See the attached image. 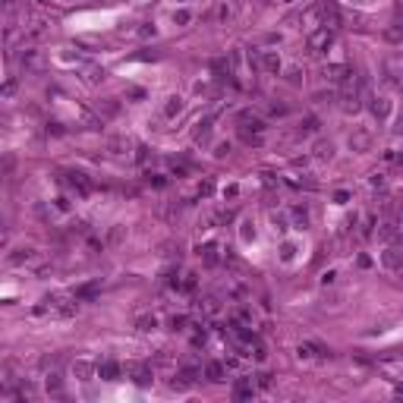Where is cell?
Segmentation results:
<instances>
[{
    "label": "cell",
    "mask_w": 403,
    "mask_h": 403,
    "mask_svg": "<svg viewBox=\"0 0 403 403\" xmlns=\"http://www.w3.org/2000/svg\"><path fill=\"white\" fill-rule=\"evenodd\" d=\"M47 391L54 394V397H60V394H63V378H60V372H57V368L47 375Z\"/></svg>",
    "instance_id": "16"
},
{
    "label": "cell",
    "mask_w": 403,
    "mask_h": 403,
    "mask_svg": "<svg viewBox=\"0 0 403 403\" xmlns=\"http://www.w3.org/2000/svg\"><path fill=\"white\" fill-rule=\"evenodd\" d=\"M120 375H123V368H120L117 362H98V378H104V381H117Z\"/></svg>",
    "instance_id": "10"
},
{
    "label": "cell",
    "mask_w": 403,
    "mask_h": 403,
    "mask_svg": "<svg viewBox=\"0 0 403 403\" xmlns=\"http://www.w3.org/2000/svg\"><path fill=\"white\" fill-rule=\"evenodd\" d=\"M214 154H218V158H224V154H230V142H224V145H218V151H214Z\"/></svg>",
    "instance_id": "32"
},
{
    "label": "cell",
    "mask_w": 403,
    "mask_h": 403,
    "mask_svg": "<svg viewBox=\"0 0 403 403\" xmlns=\"http://www.w3.org/2000/svg\"><path fill=\"white\" fill-rule=\"evenodd\" d=\"M130 139H126V135H114V139H107V151H114V154H123L126 148H130Z\"/></svg>",
    "instance_id": "13"
},
{
    "label": "cell",
    "mask_w": 403,
    "mask_h": 403,
    "mask_svg": "<svg viewBox=\"0 0 403 403\" xmlns=\"http://www.w3.org/2000/svg\"><path fill=\"white\" fill-rule=\"evenodd\" d=\"M315 154H318V158H331V154H334L331 142H318V145H315Z\"/></svg>",
    "instance_id": "25"
},
{
    "label": "cell",
    "mask_w": 403,
    "mask_h": 403,
    "mask_svg": "<svg viewBox=\"0 0 403 403\" xmlns=\"http://www.w3.org/2000/svg\"><path fill=\"white\" fill-rule=\"evenodd\" d=\"M290 214H293V224H296L299 230H306V227H309V208H306V205H296V208L290 211Z\"/></svg>",
    "instance_id": "15"
},
{
    "label": "cell",
    "mask_w": 403,
    "mask_h": 403,
    "mask_svg": "<svg viewBox=\"0 0 403 403\" xmlns=\"http://www.w3.org/2000/svg\"><path fill=\"white\" fill-rule=\"evenodd\" d=\"M255 378H259V381H255V384H259V388H271V375H255Z\"/></svg>",
    "instance_id": "27"
},
{
    "label": "cell",
    "mask_w": 403,
    "mask_h": 403,
    "mask_svg": "<svg viewBox=\"0 0 403 403\" xmlns=\"http://www.w3.org/2000/svg\"><path fill=\"white\" fill-rule=\"evenodd\" d=\"M205 378L208 381H224V365H218V362H205Z\"/></svg>",
    "instance_id": "14"
},
{
    "label": "cell",
    "mask_w": 403,
    "mask_h": 403,
    "mask_svg": "<svg viewBox=\"0 0 403 403\" xmlns=\"http://www.w3.org/2000/svg\"><path fill=\"white\" fill-rule=\"evenodd\" d=\"M397 133H403V107H400V114H397V126H394Z\"/></svg>",
    "instance_id": "34"
},
{
    "label": "cell",
    "mask_w": 403,
    "mask_h": 403,
    "mask_svg": "<svg viewBox=\"0 0 403 403\" xmlns=\"http://www.w3.org/2000/svg\"><path fill=\"white\" fill-rule=\"evenodd\" d=\"M287 82H293V85H296V82H299V70H290V76H287Z\"/></svg>",
    "instance_id": "33"
},
{
    "label": "cell",
    "mask_w": 403,
    "mask_h": 403,
    "mask_svg": "<svg viewBox=\"0 0 403 403\" xmlns=\"http://www.w3.org/2000/svg\"><path fill=\"white\" fill-rule=\"evenodd\" d=\"M381 262L388 265V268H394V271H397V268H403V252L397 249V246H391V249L381 255Z\"/></svg>",
    "instance_id": "12"
},
{
    "label": "cell",
    "mask_w": 403,
    "mask_h": 403,
    "mask_svg": "<svg viewBox=\"0 0 403 403\" xmlns=\"http://www.w3.org/2000/svg\"><path fill=\"white\" fill-rule=\"evenodd\" d=\"M350 145H353V148H365V145H368V135H365V133L350 135Z\"/></svg>",
    "instance_id": "26"
},
{
    "label": "cell",
    "mask_w": 403,
    "mask_h": 403,
    "mask_svg": "<svg viewBox=\"0 0 403 403\" xmlns=\"http://www.w3.org/2000/svg\"><path fill=\"white\" fill-rule=\"evenodd\" d=\"M388 79L403 89V54H397V57L388 60Z\"/></svg>",
    "instance_id": "7"
},
{
    "label": "cell",
    "mask_w": 403,
    "mask_h": 403,
    "mask_svg": "<svg viewBox=\"0 0 403 403\" xmlns=\"http://www.w3.org/2000/svg\"><path fill=\"white\" fill-rule=\"evenodd\" d=\"M60 179H63V183L70 186L76 195H91V192H95V183H91V179L85 177L82 170H63V174H60Z\"/></svg>",
    "instance_id": "2"
},
{
    "label": "cell",
    "mask_w": 403,
    "mask_h": 403,
    "mask_svg": "<svg viewBox=\"0 0 403 403\" xmlns=\"http://www.w3.org/2000/svg\"><path fill=\"white\" fill-rule=\"evenodd\" d=\"M368 183H372V186H375V189H381V186H384V174H375L372 179H368Z\"/></svg>",
    "instance_id": "29"
},
{
    "label": "cell",
    "mask_w": 403,
    "mask_h": 403,
    "mask_svg": "<svg viewBox=\"0 0 403 403\" xmlns=\"http://www.w3.org/2000/svg\"><path fill=\"white\" fill-rule=\"evenodd\" d=\"M368 107H372V114L378 117V120H384V117H388V110H391L388 98H372V104H368Z\"/></svg>",
    "instance_id": "17"
},
{
    "label": "cell",
    "mask_w": 403,
    "mask_h": 403,
    "mask_svg": "<svg viewBox=\"0 0 403 403\" xmlns=\"http://www.w3.org/2000/svg\"><path fill=\"white\" fill-rule=\"evenodd\" d=\"M199 309H202L205 315H214V312H218V309H221V303H218V299H214V296H208V299H202V303H199Z\"/></svg>",
    "instance_id": "22"
},
{
    "label": "cell",
    "mask_w": 403,
    "mask_h": 403,
    "mask_svg": "<svg viewBox=\"0 0 403 403\" xmlns=\"http://www.w3.org/2000/svg\"><path fill=\"white\" fill-rule=\"evenodd\" d=\"M384 38H388V41H403V19H397V22H394L391 29L384 32Z\"/></svg>",
    "instance_id": "21"
},
{
    "label": "cell",
    "mask_w": 403,
    "mask_h": 403,
    "mask_svg": "<svg viewBox=\"0 0 403 403\" xmlns=\"http://www.w3.org/2000/svg\"><path fill=\"white\" fill-rule=\"evenodd\" d=\"M123 375L133 378L135 384H151V365H145V362H126Z\"/></svg>",
    "instance_id": "4"
},
{
    "label": "cell",
    "mask_w": 403,
    "mask_h": 403,
    "mask_svg": "<svg viewBox=\"0 0 403 403\" xmlns=\"http://www.w3.org/2000/svg\"><path fill=\"white\" fill-rule=\"evenodd\" d=\"M145 183L154 186V189H164V186H167V177H161V174H148V177H145Z\"/></svg>",
    "instance_id": "23"
},
{
    "label": "cell",
    "mask_w": 403,
    "mask_h": 403,
    "mask_svg": "<svg viewBox=\"0 0 403 403\" xmlns=\"http://www.w3.org/2000/svg\"><path fill=\"white\" fill-rule=\"evenodd\" d=\"M321 76L328 79L331 85H347L350 79H353V66H347V63H331V66H324Z\"/></svg>",
    "instance_id": "3"
},
{
    "label": "cell",
    "mask_w": 403,
    "mask_h": 403,
    "mask_svg": "<svg viewBox=\"0 0 403 403\" xmlns=\"http://www.w3.org/2000/svg\"><path fill=\"white\" fill-rule=\"evenodd\" d=\"M249 63L259 66V70H265V73H277V70H280V57L274 54V50H262V54L249 57Z\"/></svg>",
    "instance_id": "5"
},
{
    "label": "cell",
    "mask_w": 403,
    "mask_h": 403,
    "mask_svg": "<svg viewBox=\"0 0 403 403\" xmlns=\"http://www.w3.org/2000/svg\"><path fill=\"white\" fill-rule=\"evenodd\" d=\"M183 114V98L179 95H170L167 101H164V107H161V117L164 120H174V117H179Z\"/></svg>",
    "instance_id": "8"
},
{
    "label": "cell",
    "mask_w": 403,
    "mask_h": 403,
    "mask_svg": "<svg viewBox=\"0 0 403 403\" xmlns=\"http://www.w3.org/2000/svg\"><path fill=\"white\" fill-rule=\"evenodd\" d=\"M315 130H318V120H315V117H306L303 123H299V133H303V135L306 133H315Z\"/></svg>",
    "instance_id": "24"
},
{
    "label": "cell",
    "mask_w": 403,
    "mask_h": 403,
    "mask_svg": "<svg viewBox=\"0 0 403 403\" xmlns=\"http://www.w3.org/2000/svg\"><path fill=\"white\" fill-rule=\"evenodd\" d=\"M211 123H214V114L205 117V120H199V123H195V130H192V139H195V142H205V139L211 135Z\"/></svg>",
    "instance_id": "11"
},
{
    "label": "cell",
    "mask_w": 403,
    "mask_h": 403,
    "mask_svg": "<svg viewBox=\"0 0 403 403\" xmlns=\"http://www.w3.org/2000/svg\"><path fill=\"white\" fill-rule=\"evenodd\" d=\"M394 236V224H384L381 227V239H391Z\"/></svg>",
    "instance_id": "31"
},
{
    "label": "cell",
    "mask_w": 403,
    "mask_h": 403,
    "mask_svg": "<svg viewBox=\"0 0 403 403\" xmlns=\"http://www.w3.org/2000/svg\"><path fill=\"white\" fill-rule=\"evenodd\" d=\"M35 259V249H29V246H25V249H16L13 255H10V265H22V262H32Z\"/></svg>",
    "instance_id": "18"
},
{
    "label": "cell",
    "mask_w": 403,
    "mask_h": 403,
    "mask_svg": "<svg viewBox=\"0 0 403 403\" xmlns=\"http://www.w3.org/2000/svg\"><path fill=\"white\" fill-rule=\"evenodd\" d=\"M309 54H324L334 45V25H318V29L309 32Z\"/></svg>",
    "instance_id": "1"
},
{
    "label": "cell",
    "mask_w": 403,
    "mask_h": 403,
    "mask_svg": "<svg viewBox=\"0 0 403 403\" xmlns=\"http://www.w3.org/2000/svg\"><path fill=\"white\" fill-rule=\"evenodd\" d=\"M135 328L139 331H154L158 328V318H154V315H139V318H135Z\"/></svg>",
    "instance_id": "19"
},
{
    "label": "cell",
    "mask_w": 403,
    "mask_h": 403,
    "mask_svg": "<svg viewBox=\"0 0 403 403\" xmlns=\"http://www.w3.org/2000/svg\"><path fill=\"white\" fill-rule=\"evenodd\" d=\"M384 161H388V164H397V161H403L397 151H384Z\"/></svg>",
    "instance_id": "28"
},
{
    "label": "cell",
    "mask_w": 403,
    "mask_h": 403,
    "mask_svg": "<svg viewBox=\"0 0 403 403\" xmlns=\"http://www.w3.org/2000/svg\"><path fill=\"white\" fill-rule=\"evenodd\" d=\"M271 114L274 117H284L287 114V104H271Z\"/></svg>",
    "instance_id": "30"
},
{
    "label": "cell",
    "mask_w": 403,
    "mask_h": 403,
    "mask_svg": "<svg viewBox=\"0 0 403 403\" xmlns=\"http://www.w3.org/2000/svg\"><path fill=\"white\" fill-rule=\"evenodd\" d=\"M299 359H331V350L321 344H299Z\"/></svg>",
    "instance_id": "6"
},
{
    "label": "cell",
    "mask_w": 403,
    "mask_h": 403,
    "mask_svg": "<svg viewBox=\"0 0 403 403\" xmlns=\"http://www.w3.org/2000/svg\"><path fill=\"white\" fill-rule=\"evenodd\" d=\"M233 397H236V400H252V397H255L252 378H239V381L233 384Z\"/></svg>",
    "instance_id": "9"
},
{
    "label": "cell",
    "mask_w": 403,
    "mask_h": 403,
    "mask_svg": "<svg viewBox=\"0 0 403 403\" xmlns=\"http://www.w3.org/2000/svg\"><path fill=\"white\" fill-rule=\"evenodd\" d=\"M202 262L208 265V268H211V265H218V246H214V243H208L202 249Z\"/></svg>",
    "instance_id": "20"
}]
</instances>
